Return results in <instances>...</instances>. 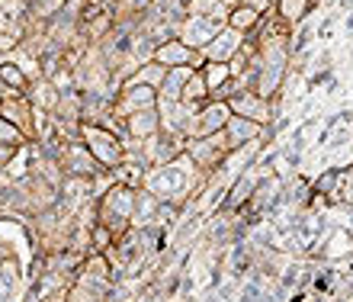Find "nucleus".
<instances>
[{
  "label": "nucleus",
  "instance_id": "1",
  "mask_svg": "<svg viewBox=\"0 0 353 302\" xmlns=\"http://www.w3.org/2000/svg\"><path fill=\"white\" fill-rule=\"evenodd\" d=\"M10 135H13V132H10V129H3V125H0V142H7Z\"/></svg>",
  "mask_w": 353,
  "mask_h": 302
}]
</instances>
